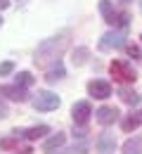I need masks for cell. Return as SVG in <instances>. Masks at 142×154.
I'll list each match as a JSON object with an SVG mask.
<instances>
[{"label": "cell", "mask_w": 142, "mask_h": 154, "mask_svg": "<svg viewBox=\"0 0 142 154\" xmlns=\"http://www.w3.org/2000/svg\"><path fill=\"white\" fill-rule=\"evenodd\" d=\"M69 43H71V31H69V29H64L59 33L41 40L38 48H36V52H33V64H36V66H45L47 62H57V59L66 52Z\"/></svg>", "instance_id": "6da1fadb"}, {"label": "cell", "mask_w": 142, "mask_h": 154, "mask_svg": "<svg viewBox=\"0 0 142 154\" xmlns=\"http://www.w3.org/2000/svg\"><path fill=\"white\" fill-rule=\"evenodd\" d=\"M109 74L114 76V81H116V83H121V85L135 83V78H137L135 69H133L125 59H114V62L109 64Z\"/></svg>", "instance_id": "7a4b0ae2"}, {"label": "cell", "mask_w": 142, "mask_h": 154, "mask_svg": "<svg viewBox=\"0 0 142 154\" xmlns=\"http://www.w3.org/2000/svg\"><path fill=\"white\" fill-rule=\"evenodd\" d=\"M31 104H33L36 112H52V109H57L62 104V100L55 93H50V90H38L33 95V100H31Z\"/></svg>", "instance_id": "3957f363"}, {"label": "cell", "mask_w": 142, "mask_h": 154, "mask_svg": "<svg viewBox=\"0 0 142 154\" xmlns=\"http://www.w3.org/2000/svg\"><path fill=\"white\" fill-rule=\"evenodd\" d=\"M125 45V31L121 29H114V31H107L104 36L100 38V50H119Z\"/></svg>", "instance_id": "277c9868"}, {"label": "cell", "mask_w": 142, "mask_h": 154, "mask_svg": "<svg viewBox=\"0 0 142 154\" xmlns=\"http://www.w3.org/2000/svg\"><path fill=\"white\" fill-rule=\"evenodd\" d=\"M90 114H92V107H90L88 100H81V102H76L71 107V116H74V123L76 126H85L90 121Z\"/></svg>", "instance_id": "5b68a950"}, {"label": "cell", "mask_w": 142, "mask_h": 154, "mask_svg": "<svg viewBox=\"0 0 142 154\" xmlns=\"http://www.w3.org/2000/svg\"><path fill=\"white\" fill-rule=\"evenodd\" d=\"M0 95L5 100H12V102H26L29 100V90L21 88V85H0Z\"/></svg>", "instance_id": "8992f818"}, {"label": "cell", "mask_w": 142, "mask_h": 154, "mask_svg": "<svg viewBox=\"0 0 142 154\" xmlns=\"http://www.w3.org/2000/svg\"><path fill=\"white\" fill-rule=\"evenodd\" d=\"M100 12H102V19L107 21L109 26H119V19H121V12H116L114 2L111 0H100Z\"/></svg>", "instance_id": "52a82bcc"}, {"label": "cell", "mask_w": 142, "mask_h": 154, "mask_svg": "<svg viewBox=\"0 0 142 154\" xmlns=\"http://www.w3.org/2000/svg\"><path fill=\"white\" fill-rule=\"evenodd\" d=\"M88 93H90V97H95V100H107V97H111V85L107 81L95 78V81L88 83Z\"/></svg>", "instance_id": "ba28073f"}, {"label": "cell", "mask_w": 142, "mask_h": 154, "mask_svg": "<svg viewBox=\"0 0 142 154\" xmlns=\"http://www.w3.org/2000/svg\"><path fill=\"white\" fill-rule=\"evenodd\" d=\"M12 133L17 135V137H24V140H38V137H45V135L50 133V128L41 123V126H33V128H26V131H19V128H14Z\"/></svg>", "instance_id": "9c48e42d"}, {"label": "cell", "mask_w": 142, "mask_h": 154, "mask_svg": "<svg viewBox=\"0 0 142 154\" xmlns=\"http://www.w3.org/2000/svg\"><path fill=\"white\" fill-rule=\"evenodd\" d=\"M95 119L100 121L102 126H111V123L119 121V109H116V107H100V109L95 112Z\"/></svg>", "instance_id": "30bf717a"}, {"label": "cell", "mask_w": 142, "mask_h": 154, "mask_svg": "<svg viewBox=\"0 0 142 154\" xmlns=\"http://www.w3.org/2000/svg\"><path fill=\"white\" fill-rule=\"evenodd\" d=\"M66 142V135L64 133H52L45 142H43V152L45 154H55V149H62Z\"/></svg>", "instance_id": "8fae6325"}, {"label": "cell", "mask_w": 142, "mask_h": 154, "mask_svg": "<svg viewBox=\"0 0 142 154\" xmlns=\"http://www.w3.org/2000/svg\"><path fill=\"white\" fill-rule=\"evenodd\" d=\"M95 145H97L100 154H111L114 147H116V137H114V133H100V137H97Z\"/></svg>", "instance_id": "7c38bea8"}, {"label": "cell", "mask_w": 142, "mask_h": 154, "mask_svg": "<svg viewBox=\"0 0 142 154\" xmlns=\"http://www.w3.org/2000/svg\"><path fill=\"white\" fill-rule=\"evenodd\" d=\"M66 76V69H64V64H62V59H57L50 69H47V74H45V81L47 83H57V81H62V78Z\"/></svg>", "instance_id": "4fadbf2b"}, {"label": "cell", "mask_w": 142, "mask_h": 154, "mask_svg": "<svg viewBox=\"0 0 142 154\" xmlns=\"http://www.w3.org/2000/svg\"><path fill=\"white\" fill-rule=\"evenodd\" d=\"M140 126H142V112H133V114H128L125 119H123V123H121L123 133H133V131L140 128Z\"/></svg>", "instance_id": "5bb4252c"}, {"label": "cell", "mask_w": 142, "mask_h": 154, "mask_svg": "<svg viewBox=\"0 0 142 154\" xmlns=\"http://www.w3.org/2000/svg\"><path fill=\"white\" fill-rule=\"evenodd\" d=\"M123 154H142V137L140 135H135V137L123 142Z\"/></svg>", "instance_id": "9a60e30c"}, {"label": "cell", "mask_w": 142, "mask_h": 154, "mask_svg": "<svg viewBox=\"0 0 142 154\" xmlns=\"http://www.w3.org/2000/svg\"><path fill=\"white\" fill-rule=\"evenodd\" d=\"M119 97H121L123 104H128V107H135V104L142 100V97L137 95L135 90H128V88H121V90H119Z\"/></svg>", "instance_id": "2e32d148"}, {"label": "cell", "mask_w": 142, "mask_h": 154, "mask_svg": "<svg viewBox=\"0 0 142 154\" xmlns=\"http://www.w3.org/2000/svg\"><path fill=\"white\" fill-rule=\"evenodd\" d=\"M14 83L21 85V88H31V85H33V76H31V71H19V74L14 76Z\"/></svg>", "instance_id": "e0dca14e"}, {"label": "cell", "mask_w": 142, "mask_h": 154, "mask_svg": "<svg viewBox=\"0 0 142 154\" xmlns=\"http://www.w3.org/2000/svg\"><path fill=\"white\" fill-rule=\"evenodd\" d=\"M71 62H74V66H83V64L88 62V48H78V50H74Z\"/></svg>", "instance_id": "ac0fdd59"}, {"label": "cell", "mask_w": 142, "mask_h": 154, "mask_svg": "<svg viewBox=\"0 0 142 154\" xmlns=\"http://www.w3.org/2000/svg\"><path fill=\"white\" fill-rule=\"evenodd\" d=\"M125 52H128V57H133V59H142L140 45H125Z\"/></svg>", "instance_id": "d6986e66"}, {"label": "cell", "mask_w": 142, "mask_h": 154, "mask_svg": "<svg viewBox=\"0 0 142 154\" xmlns=\"http://www.w3.org/2000/svg\"><path fill=\"white\" fill-rule=\"evenodd\" d=\"M14 71V62H0V76H10Z\"/></svg>", "instance_id": "ffe728a7"}, {"label": "cell", "mask_w": 142, "mask_h": 154, "mask_svg": "<svg viewBox=\"0 0 142 154\" xmlns=\"http://www.w3.org/2000/svg\"><path fill=\"white\" fill-rule=\"evenodd\" d=\"M7 114H10V107H7L5 97L0 95V121H2V119H7Z\"/></svg>", "instance_id": "44dd1931"}, {"label": "cell", "mask_w": 142, "mask_h": 154, "mask_svg": "<svg viewBox=\"0 0 142 154\" xmlns=\"http://www.w3.org/2000/svg\"><path fill=\"white\" fill-rule=\"evenodd\" d=\"M121 2H130V0H121Z\"/></svg>", "instance_id": "7402d4cb"}, {"label": "cell", "mask_w": 142, "mask_h": 154, "mask_svg": "<svg viewBox=\"0 0 142 154\" xmlns=\"http://www.w3.org/2000/svg\"><path fill=\"white\" fill-rule=\"evenodd\" d=\"M0 26H2V17H0Z\"/></svg>", "instance_id": "603a6c76"}, {"label": "cell", "mask_w": 142, "mask_h": 154, "mask_svg": "<svg viewBox=\"0 0 142 154\" xmlns=\"http://www.w3.org/2000/svg\"><path fill=\"white\" fill-rule=\"evenodd\" d=\"M140 40H142V36H140Z\"/></svg>", "instance_id": "cb8c5ba5"}]
</instances>
